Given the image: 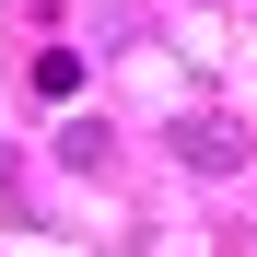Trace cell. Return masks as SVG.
Listing matches in <instances>:
<instances>
[{"label":"cell","instance_id":"obj_1","mask_svg":"<svg viewBox=\"0 0 257 257\" xmlns=\"http://www.w3.org/2000/svg\"><path fill=\"white\" fill-rule=\"evenodd\" d=\"M176 152L199 164V176H234V164H245V128H234V117H187V128H176Z\"/></svg>","mask_w":257,"mask_h":257}]
</instances>
